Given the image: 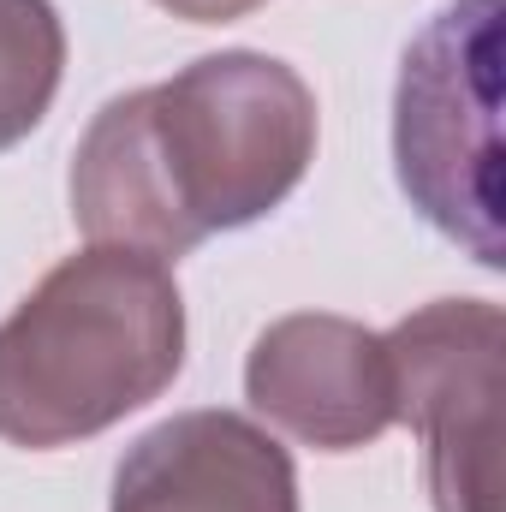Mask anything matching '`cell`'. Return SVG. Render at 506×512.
Instances as JSON below:
<instances>
[{
  "label": "cell",
  "instance_id": "cell-1",
  "mask_svg": "<svg viewBox=\"0 0 506 512\" xmlns=\"http://www.w3.org/2000/svg\"><path fill=\"white\" fill-rule=\"evenodd\" d=\"M185 370V298L167 262L90 251L54 262L0 322V441L48 453L90 441Z\"/></svg>",
  "mask_w": 506,
  "mask_h": 512
},
{
  "label": "cell",
  "instance_id": "cell-2",
  "mask_svg": "<svg viewBox=\"0 0 506 512\" xmlns=\"http://www.w3.org/2000/svg\"><path fill=\"white\" fill-rule=\"evenodd\" d=\"M143 108L167 203L191 245L280 209L316 161V96L274 54H203L179 78L149 84Z\"/></svg>",
  "mask_w": 506,
  "mask_h": 512
},
{
  "label": "cell",
  "instance_id": "cell-3",
  "mask_svg": "<svg viewBox=\"0 0 506 512\" xmlns=\"http://www.w3.org/2000/svg\"><path fill=\"white\" fill-rule=\"evenodd\" d=\"M393 167L441 239L501 268V0H447L411 36L393 90Z\"/></svg>",
  "mask_w": 506,
  "mask_h": 512
},
{
  "label": "cell",
  "instance_id": "cell-4",
  "mask_svg": "<svg viewBox=\"0 0 506 512\" xmlns=\"http://www.w3.org/2000/svg\"><path fill=\"white\" fill-rule=\"evenodd\" d=\"M381 340L393 364V423L423 435L435 512H501V304L435 298Z\"/></svg>",
  "mask_w": 506,
  "mask_h": 512
},
{
  "label": "cell",
  "instance_id": "cell-5",
  "mask_svg": "<svg viewBox=\"0 0 506 512\" xmlns=\"http://www.w3.org/2000/svg\"><path fill=\"white\" fill-rule=\"evenodd\" d=\"M245 399L316 453H358L393 429L387 340L328 310L280 316L245 358Z\"/></svg>",
  "mask_w": 506,
  "mask_h": 512
},
{
  "label": "cell",
  "instance_id": "cell-6",
  "mask_svg": "<svg viewBox=\"0 0 506 512\" xmlns=\"http://www.w3.org/2000/svg\"><path fill=\"white\" fill-rule=\"evenodd\" d=\"M108 512H298V471L251 417L179 411L131 441Z\"/></svg>",
  "mask_w": 506,
  "mask_h": 512
},
{
  "label": "cell",
  "instance_id": "cell-7",
  "mask_svg": "<svg viewBox=\"0 0 506 512\" xmlns=\"http://www.w3.org/2000/svg\"><path fill=\"white\" fill-rule=\"evenodd\" d=\"M66 72V24L54 0H0V155L48 120Z\"/></svg>",
  "mask_w": 506,
  "mask_h": 512
},
{
  "label": "cell",
  "instance_id": "cell-8",
  "mask_svg": "<svg viewBox=\"0 0 506 512\" xmlns=\"http://www.w3.org/2000/svg\"><path fill=\"white\" fill-rule=\"evenodd\" d=\"M155 6H167L185 24H233V18H245V12L268 6V0H155Z\"/></svg>",
  "mask_w": 506,
  "mask_h": 512
}]
</instances>
